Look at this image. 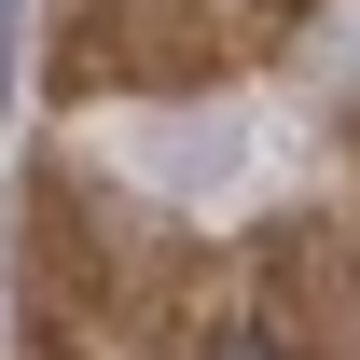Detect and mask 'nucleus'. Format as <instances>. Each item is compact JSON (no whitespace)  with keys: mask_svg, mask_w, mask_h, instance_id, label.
Instances as JSON below:
<instances>
[{"mask_svg":"<svg viewBox=\"0 0 360 360\" xmlns=\"http://www.w3.org/2000/svg\"><path fill=\"white\" fill-rule=\"evenodd\" d=\"M222 360H277V347H264V333H250V319H236V333H222Z\"/></svg>","mask_w":360,"mask_h":360,"instance_id":"nucleus-2","label":"nucleus"},{"mask_svg":"<svg viewBox=\"0 0 360 360\" xmlns=\"http://www.w3.org/2000/svg\"><path fill=\"white\" fill-rule=\"evenodd\" d=\"M14 56H28V0H0V84H14Z\"/></svg>","mask_w":360,"mask_h":360,"instance_id":"nucleus-1","label":"nucleus"}]
</instances>
